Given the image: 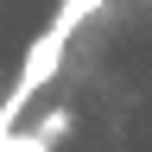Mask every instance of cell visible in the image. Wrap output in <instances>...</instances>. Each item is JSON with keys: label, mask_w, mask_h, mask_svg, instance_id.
I'll list each match as a JSON object with an SVG mask.
<instances>
[{"label": "cell", "mask_w": 152, "mask_h": 152, "mask_svg": "<svg viewBox=\"0 0 152 152\" xmlns=\"http://www.w3.org/2000/svg\"><path fill=\"white\" fill-rule=\"evenodd\" d=\"M102 7H108V0H57V13H51V19H57L64 32H76V26H89Z\"/></svg>", "instance_id": "6da1fadb"}, {"label": "cell", "mask_w": 152, "mask_h": 152, "mask_svg": "<svg viewBox=\"0 0 152 152\" xmlns=\"http://www.w3.org/2000/svg\"><path fill=\"white\" fill-rule=\"evenodd\" d=\"M70 127H76V114H70V108H51V114H45V121H38L32 133H38V140H51V146H57V140H64Z\"/></svg>", "instance_id": "7a4b0ae2"}, {"label": "cell", "mask_w": 152, "mask_h": 152, "mask_svg": "<svg viewBox=\"0 0 152 152\" xmlns=\"http://www.w3.org/2000/svg\"><path fill=\"white\" fill-rule=\"evenodd\" d=\"M0 152H51V140H38V133H0Z\"/></svg>", "instance_id": "3957f363"}]
</instances>
